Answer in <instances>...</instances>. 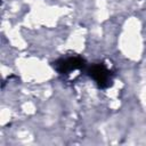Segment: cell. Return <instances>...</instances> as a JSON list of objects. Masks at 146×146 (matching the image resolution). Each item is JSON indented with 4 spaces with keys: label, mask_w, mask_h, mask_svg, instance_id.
<instances>
[{
    "label": "cell",
    "mask_w": 146,
    "mask_h": 146,
    "mask_svg": "<svg viewBox=\"0 0 146 146\" xmlns=\"http://www.w3.org/2000/svg\"><path fill=\"white\" fill-rule=\"evenodd\" d=\"M54 68L58 74L65 78H72L76 72H81L86 68V62L79 56H68L63 57L54 63Z\"/></svg>",
    "instance_id": "6da1fadb"
},
{
    "label": "cell",
    "mask_w": 146,
    "mask_h": 146,
    "mask_svg": "<svg viewBox=\"0 0 146 146\" xmlns=\"http://www.w3.org/2000/svg\"><path fill=\"white\" fill-rule=\"evenodd\" d=\"M87 72L89 74V76L95 81V83L99 88L105 89L112 84L113 73L105 64H103V63L92 64L91 66H89Z\"/></svg>",
    "instance_id": "7a4b0ae2"
}]
</instances>
